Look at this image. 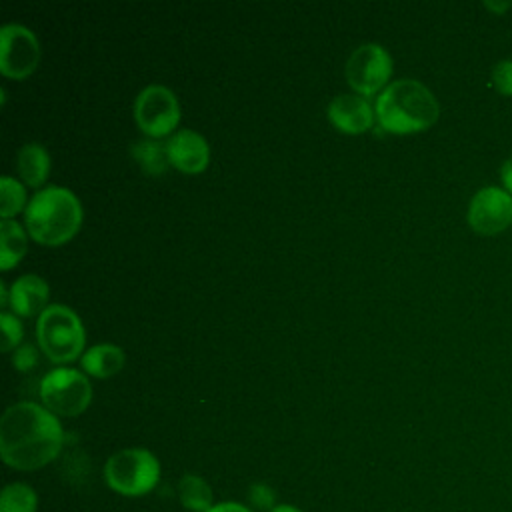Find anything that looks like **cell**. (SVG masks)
Segmentation results:
<instances>
[{
	"label": "cell",
	"instance_id": "6da1fadb",
	"mask_svg": "<svg viewBox=\"0 0 512 512\" xmlns=\"http://www.w3.org/2000/svg\"><path fill=\"white\" fill-rule=\"evenodd\" d=\"M64 444L56 414L36 402H16L0 418V454L16 470H38L52 462Z\"/></svg>",
	"mask_w": 512,
	"mask_h": 512
},
{
	"label": "cell",
	"instance_id": "7a4b0ae2",
	"mask_svg": "<svg viewBox=\"0 0 512 512\" xmlns=\"http://www.w3.org/2000/svg\"><path fill=\"white\" fill-rule=\"evenodd\" d=\"M374 112L384 132L416 134L436 124L440 116V104L422 82L402 78L390 82L376 96Z\"/></svg>",
	"mask_w": 512,
	"mask_h": 512
},
{
	"label": "cell",
	"instance_id": "3957f363",
	"mask_svg": "<svg viewBox=\"0 0 512 512\" xmlns=\"http://www.w3.org/2000/svg\"><path fill=\"white\" fill-rule=\"evenodd\" d=\"M82 204L64 186H46L32 194L24 210L28 236L42 246H60L76 236L82 226Z\"/></svg>",
	"mask_w": 512,
	"mask_h": 512
},
{
	"label": "cell",
	"instance_id": "277c9868",
	"mask_svg": "<svg viewBox=\"0 0 512 512\" xmlns=\"http://www.w3.org/2000/svg\"><path fill=\"white\" fill-rule=\"evenodd\" d=\"M36 338L40 350L54 364L82 358L86 334L78 314L64 304H50L36 322Z\"/></svg>",
	"mask_w": 512,
	"mask_h": 512
},
{
	"label": "cell",
	"instance_id": "5b68a950",
	"mask_svg": "<svg viewBox=\"0 0 512 512\" xmlns=\"http://www.w3.org/2000/svg\"><path fill=\"white\" fill-rule=\"evenodd\" d=\"M104 478L122 496H142L158 484L160 462L150 450L124 448L106 460Z\"/></svg>",
	"mask_w": 512,
	"mask_h": 512
},
{
	"label": "cell",
	"instance_id": "8992f818",
	"mask_svg": "<svg viewBox=\"0 0 512 512\" xmlns=\"http://www.w3.org/2000/svg\"><path fill=\"white\" fill-rule=\"evenodd\" d=\"M40 400L56 416H80L92 400L88 378L74 368H54L40 382Z\"/></svg>",
	"mask_w": 512,
	"mask_h": 512
},
{
	"label": "cell",
	"instance_id": "52a82bcc",
	"mask_svg": "<svg viewBox=\"0 0 512 512\" xmlns=\"http://www.w3.org/2000/svg\"><path fill=\"white\" fill-rule=\"evenodd\" d=\"M392 58L380 44L366 42L352 50L346 60V80L360 96L380 94L390 82Z\"/></svg>",
	"mask_w": 512,
	"mask_h": 512
},
{
	"label": "cell",
	"instance_id": "ba28073f",
	"mask_svg": "<svg viewBox=\"0 0 512 512\" xmlns=\"http://www.w3.org/2000/svg\"><path fill=\"white\" fill-rule=\"evenodd\" d=\"M134 120L148 138L168 136L180 122V104L176 94L160 84L142 88L134 100Z\"/></svg>",
	"mask_w": 512,
	"mask_h": 512
},
{
	"label": "cell",
	"instance_id": "9c48e42d",
	"mask_svg": "<svg viewBox=\"0 0 512 512\" xmlns=\"http://www.w3.org/2000/svg\"><path fill=\"white\" fill-rule=\"evenodd\" d=\"M40 62L36 34L22 24H4L0 30V72L12 80L28 78Z\"/></svg>",
	"mask_w": 512,
	"mask_h": 512
},
{
	"label": "cell",
	"instance_id": "30bf717a",
	"mask_svg": "<svg viewBox=\"0 0 512 512\" xmlns=\"http://www.w3.org/2000/svg\"><path fill=\"white\" fill-rule=\"evenodd\" d=\"M468 226L482 236L504 232L512 224V194L502 186L480 188L468 204Z\"/></svg>",
	"mask_w": 512,
	"mask_h": 512
},
{
	"label": "cell",
	"instance_id": "8fae6325",
	"mask_svg": "<svg viewBox=\"0 0 512 512\" xmlns=\"http://www.w3.org/2000/svg\"><path fill=\"white\" fill-rule=\"evenodd\" d=\"M170 166L184 174H200L210 162V146L206 138L194 130H176L166 142Z\"/></svg>",
	"mask_w": 512,
	"mask_h": 512
},
{
	"label": "cell",
	"instance_id": "7c38bea8",
	"mask_svg": "<svg viewBox=\"0 0 512 512\" xmlns=\"http://www.w3.org/2000/svg\"><path fill=\"white\" fill-rule=\"evenodd\" d=\"M330 124L344 134H362L372 128L376 112L360 94H338L328 104Z\"/></svg>",
	"mask_w": 512,
	"mask_h": 512
},
{
	"label": "cell",
	"instance_id": "4fadbf2b",
	"mask_svg": "<svg viewBox=\"0 0 512 512\" xmlns=\"http://www.w3.org/2000/svg\"><path fill=\"white\" fill-rule=\"evenodd\" d=\"M50 286L38 274H22L10 286V310L18 318L40 316L50 304Z\"/></svg>",
	"mask_w": 512,
	"mask_h": 512
},
{
	"label": "cell",
	"instance_id": "5bb4252c",
	"mask_svg": "<svg viewBox=\"0 0 512 512\" xmlns=\"http://www.w3.org/2000/svg\"><path fill=\"white\" fill-rule=\"evenodd\" d=\"M16 170L22 182L30 188H40L50 174V154L38 142H28L18 150Z\"/></svg>",
	"mask_w": 512,
	"mask_h": 512
},
{
	"label": "cell",
	"instance_id": "9a60e30c",
	"mask_svg": "<svg viewBox=\"0 0 512 512\" xmlns=\"http://www.w3.org/2000/svg\"><path fill=\"white\" fill-rule=\"evenodd\" d=\"M124 362H126L124 350L108 342L88 348L80 358L82 370L94 378H110L118 374L124 368Z\"/></svg>",
	"mask_w": 512,
	"mask_h": 512
},
{
	"label": "cell",
	"instance_id": "2e32d148",
	"mask_svg": "<svg viewBox=\"0 0 512 512\" xmlns=\"http://www.w3.org/2000/svg\"><path fill=\"white\" fill-rule=\"evenodd\" d=\"M28 250V232L16 220L0 222V268L10 270Z\"/></svg>",
	"mask_w": 512,
	"mask_h": 512
},
{
	"label": "cell",
	"instance_id": "e0dca14e",
	"mask_svg": "<svg viewBox=\"0 0 512 512\" xmlns=\"http://www.w3.org/2000/svg\"><path fill=\"white\" fill-rule=\"evenodd\" d=\"M132 158L148 176H160L170 168L166 144L154 138H142L132 144Z\"/></svg>",
	"mask_w": 512,
	"mask_h": 512
},
{
	"label": "cell",
	"instance_id": "ac0fdd59",
	"mask_svg": "<svg viewBox=\"0 0 512 512\" xmlns=\"http://www.w3.org/2000/svg\"><path fill=\"white\" fill-rule=\"evenodd\" d=\"M178 496L186 510L208 512L212 508V490L196 474H184L178 484Z\"/></svg>",
	"mask_w": 512,
	"mask_h": 512
},
{
	"label": "cell",
	"instance_id": "d6986e66",
	"mask_svg": "<svg viewBox=\"0 0 512 512\" xmlns=\"http://www.w3.org/2000/svg\"><path fill=\"white\" fill-rule=\"evenodd\" d=\"M26 190L24 186L12 178L2 176L0 178V216L2 220H12L20 210H26Z\"/></svg>",
	"mask_w": 512,
	"mask_h": 512
},
{
	"label": "cell",
	"instance_id": "ffe728a7",
	"mask_svg": "<svg viewBox=\"0 0 512 512\" xmlns=\"http://www.w3.org/2000/svg\"><path fill=\"white\" fill-rule=\"evenodd\" d=\"M0 512H36V492L20 482L8 484L0 494Z\"/></svg>",
	"mask_w": 512,
	"mask_h": 512
},
{
	"label": "cell",
	"instance_id": "44dd1931",
	"mask_svg": "<svg viewBox=\"0 0 512 512\" xmlns=\"http://www.w3.org/2000/svg\"><path fill=\"white\" fill-rule=\"evenodd\" d=\"M0 326H2V350L4 352L16 350L18 344L22 342V336H24L22 322L18 320L16 314L2 312L0 314Z\"/></svg>",
	"mask_w": 512,
	"mask_h": 512
},
{
	"label": "cell",
	"instance_id": "7402d4cb",
	"mask_svg": "<svg viewBox=\"0 0 512 512\" xmlns=\"http://www.w3.org/2000/svg\"><path fill=\"white\" fill-rule=\"evenodd\" d=\"M492 86L498 94L512 98V58L498 60L492 68Z\"/></svg>",
	"mask_w": 512,
	"mask_h": 512
},
{
	"label": "cell",
	"instance_id": "603a6c76",
	"mask_svg": "<svg viewBox=\"0 0 512 512\" xmlns=\"http://www.w3.org/2000/svg\"><path fill=\"white\" fill-rule=\"evenodd\" d=\"M12 366L18 372H28L38 366V350L32 344H22L12 352Z\"/></svg>",
	"mask_w": 512,
	"mask_h": 512
},
{
	"label": "cell",
	"instance_id": "cb8c5ba5",
	"mask_svg": "<svg viewBox=\"0 0 512 512\" xmlns=\"http://www.w3.org/2000/svg\"><path fill=\"white\" fill-rule=\"evenodd\" d=\"M250 500L256 504V506H260V508H268V506H272V502H274V492L268 488V486H264V484H254L252 488H250ZM274 508V506H272Z\"/></svg>",
	"mask_w": 512,
	"mask_h": 512
},
{
	"label": "cell",
	"instance_id": "d4e9b609",
	"mask_svg": "<svg viewBox=\"0 0 512 512\" xmlns=\"http://www.w3.org/2000/svg\"><path fill=\"white\" fill-rule=\"evenodd\" d=\"M500 182H502V188L508 194H512V156H508L500 166Z\"/></svg>",
	"mask_w": 512,
	"mask_h": 512
},
{
	"label": "cell",
	"instance_id": "484cf974",
	"mask_svg": "<svg viewBox=\"0 0 512 512\" xmlns=\"http://www.w3.org/2000/svg\"><path fill=\"white\" fill-rule=\"evenodd\" d=\"M208 512H252V510H248L246 506H240L236 502H222V504L212 506Z\"/></svg>",
	"mask_w": 512,
	"mask_h": 512
},
{
	"label": "cell",
	"instance_id": "4316f807",
	"mask_svg": "<svg viewBox=\"0 0 512 512\" xmlns=\"http://www.w3.org/2000/svg\"><path fill=\"white\" fill-rule=\"evenodd\" d=\"M484 8L494 14H504L506 10L512 8V2H484Z\"/></svg>",
	"mask_w": 512,
	"mask_h": 512
},
{
	"label": "cell",
	"instance_id": "83f0119b",
	"mask_svg": "<svg viewBox=\"0 0 512 512\" xmlns=\"http://www.w3.org/2000/svg\"><path fill=\"white\" fill-rule=\"evenodd\" d=\"M268 512H302V510H298V508H294V506H288V504H280V506H274V508L268 510Z\"/></svg>",
	"mask_w": 512,
	"mask_h": 512
}]
</instances>
